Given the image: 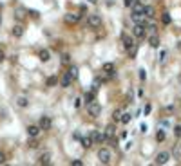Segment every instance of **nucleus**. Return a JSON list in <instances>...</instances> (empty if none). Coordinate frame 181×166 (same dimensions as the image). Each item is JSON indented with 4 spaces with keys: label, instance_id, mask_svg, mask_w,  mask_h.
<instances>
[{
    "label": "nucleus",
    "instance_id": "obj_1",
    "mask_svg": "<svg viewBox=\"0 0 181 166\" xmlns=\"http://www.w3.org/2000/svg\"><path fill=\"white\" fill-rule=\"evenodd\" d=\"M98 159H100L102 164H109L110 159H112L110 150H109V148H100V150H98Z\"/></svg>",
    "mask_w": 181,
    "mask_h": 166
},
{
    "label": "nucleus",
    "instance_id": "obj_2",
    "mask_svg": "<svg viewBox=\"0 0 181 166\" xmlns=\"http://www.w3.org/2000/svg\"><path fill=\"white\" fill-rule=\"evenodd\" d=\"M132 34L136 36V38H143L145 34H147V27H145V23L143 22H138L136 26L132 27Z\"/></svg>",
    "mask_w": 181,
    "mask_h": 166
},
{
    "label": "nucleus",
    "instance_id": "obj_3",
    "mask_svg": "<svg viewBox=\"0 0 181 166\" xmlns=\"http://www.w3.org/2000/svg\"><path fill=\"white\" fill-rule=\"evenodd\" d=\"M100 23H102V18H100L98 15H89V18H87V26H89L90 29L100 27Z\"/></svg>",
    "mask_w": 181,
    "mask_h": 166
},
{
    "label": "nucleus",
    "instance_id": "obj_4",
    "mask_svg": "<svg viewBox=\"0 0 181 166\" xmlns=\"http://www.w3.org/2000/svg\"><path fill=\"white\" fill-rule=\"evenodd\" d=\"M38 127H40V130H49V128L53 127L51 117H49V116H42L40 121H38Z\"/></svg>",
    "mask_w": 181,
    "mask_h": 166
},
{
    "label": "nucleus",
    "instance_id": "obj_5",
    "mask_svg": "<svg viewBox=\"0 0 181 166\" xmlns=\"http://www.w3.org/2000/svg\"><path fill=\"white\" fill-rule=\"evenodd\" d=\"M168 159H170V154H168V152H160V154L156 155L154 162H156V164H167Z\"/></svg>",
    "mask_w": 181,
    "mask_h": 166
},
{
    "label": "nucleus",
    "instance_id": "obj_6",
    "mask_svg": "<svg viewBox=\"0 0 181 166\" xmlns=\"http://www.w3.org/2000/svg\"><path fill=\"white\" fill-rule=\"evenodd\" d=\"M87 112H89V116L96 117V116H100V112H102V107H100L98 103H89V107H87Z\"/></svg>",
    "mask_w": 181,
    "mask_h": 166
},
{
    "label": "nucleus",
    "instance_id": "obj_7",
    "mask_svg": "<svg viewBox=\"0 0 181 166\" xmlns=\"http://www.w3.org/2000/svg\"><path fill=\"white\" fill-rule=\"evenodd\" d=\"M73 74L71 72H65L63 76H62V80H60V87H63V88H67V87H69L71 83H73Z\"/></svg>",
    "mask_w": 181,
    "mask_h": 166
},
{
    "label": "nucleus",
    "instance_id": "obj_8",
    "mask_svg": "<svg viewBox=\"0 0 181 166\" xmlns=\"http://www.w3.org/2000/svg\"><path fill=\"white\" fill-rule=\"evenodd\" d=\"M121 43H123V47H125V51H129L130 47L134 45V40H132V36H129V34H123V36H121Z\"/></svg>",
    "mask_w": 181,
    "mask_h": 166
},
{
    "label": "nucleus",
    "instance_id": "obj_9",
    "mask_svg": "<svg viewBox=\"0 0 181 166\" xmlns=\"http://www.w3.org/2000/svg\"><path fill=\"white\" fill-rule=\"evenodd\" d=\"M49 162H51V154L49 152H45L38 157V164H49Z\"/></svg>",
    "mask_w": 181,
    "mask_h": 166
},
{
    "label": "nucleus",
    "instance_id": "obj_10",
    "mask_svg": "<svg viewBox=\"0 0 181 166\" xmlns=\"http://www.w3.org/2000/svg\"><path fill=\"white\" fill-rule=\"evenodd\" d=\"M38 58H40L42 61H49V58H51V53H49L47 49H42V51L38 53Z\"/></svg>",
    "mask_w": 181,
    "mask_h": 166
},
{
    "label": "nucleus",
    "instance_id": "obj_11",
    "mask_svg": "<svg viewBox=\"0 0 181 166\" xmlns=\"http://www.w3.org/2000/svg\"><path fill=\"white\" fill-rule=\"evenodd\" d=\"M27 134H29L31 137H36V135L40 134V127H36V125H31V127H27Z\"/></svg>",
    "mask_w": 181,
    "mask_h": 166
},
{
    "label": "nucleus",
    "instance_id": "obj_12",
    "mask_svg": "<svg viewBox=\"0 0 181 166\" xmlns=\"http://www.w3.org/2000/svg\"><path fill=\"white\" fill-rule=\"evenodd\" d=\"M103 70H105L107 76H114V65H112V63H105L103 65Z\"/></svg>",
    "mask_w": 181,
    "mask_h": 166
},
{
    "label": "nucleus",
    "instance_id": "obj_13",
    "mask_svg": "<svg viewBox=\"0 0 181 166\" xmlns=\"http://www.w3.org/2000/svg\"><path fill=\"white\" fill-rule=\"evenodd\" d=\"M172 155H174L176 159H181V143H177V145H174V150H172Z\"/></svg>",
    "mask_w": 181,
    "mask_h": 166
},
{
    "label": "nucleus",
    "instance_id": "obj_14",
    "mask_svg": "<svg viewBox=\"0 0 181 166\" xmlns=\"http://www.w3.org/2000/svg\"><path fill=\"white\" fill-rule=\"evenodd\" d=\"M82 146L83 148H90L93 146V137H82Z\"/></svg>",
    "mask_w": 181,
    "mask_h": 166
},
{
    "label": "nucleus",
    "instance_id": "obj_15",
    "mask_svg": "<svg viewBox=\"0 0 181 166\" xmlns=\"http://www.w3.org/2000/svg\"><path fill=\"white\" fill-rule=\"evenodd\" d=\"M78 20H80V16L73 15V13H69V15H65V22H69V23H76Z\"/></svg>",
    "mask_w": 181,
    "mask_h": 166
},
{
    "label": "nucleus",
    "instance_id": "obj_16",
    "mask_svg": "<svg viewBox=\"0 0 181 166\" xmlns=\"http://www.w3.org/2000/svg\"><path fill=\"white\" fill-rule=\"evenodd\" d=\"M22 34H24V27H22V26H15V27H13V36L20 38Z\"/></svg>",
    "mask_w": 181,
    "mask_h": 166
},
{
    "label": "nucleus",
    "instance_id": "obj_17",
    "mask_svg": "<svg viewBox=\"0 0 181 166\" xmlns=\"http://www.w3.org/2000/svg\"><path fill=\"white\" fill-rule=\"evenodd\" d=\"M143 16H147V18H152V16H154V7H150V6H145V9H143Z\"/></svg>",
    "mask_w": 181,
    "mask_h": 166
},
{
    "label": "nucleus",
    "instance_id": "obj_18",
    "mask_svg": "<svg viewBox=\"0 0 181 166\" xmlns=\"http://www.w3.org/2000/svg\"><path fill=\"white\" fill-rule=\"evenodd\" d=\"M143 9H145V6H141V4H134L132 13H136V15H143Z\"/></svg>",
    "mask_w": 181,
    "mask_h": 166
},
{
    "label": "nucleus",
    "instance_id": "obj_19",
    "mask_svg": "<svg viewBox=\"0 0 181 166\" xmlns=\"http://www.w3.org/2000/svg\"><path fill=\"white\" fill-rule=\"evenodd\" d=\"M16 103H18V107H27V105H29L27 98H22V96H20L18 99H16Z\"/></svg>",
    "mask_w": 181,
    "mask_h": 166
},
{
    "label": "nucleus",
    "instance_id": "obj_20",
    "mask_svg": "<svg viewBox=\"0 0 181 166\" xmlns=\"http://www.w3.org/2000/svg\"><path fill=\"white\" fill-rule=\"evenodd\" d=\"M136 51H138V43H134L127 53H129V56H130V58H134V56H136Z\"/></svg>",
    "mask_w": 181,
    "mask_h": 166
},
{
    "label": "nucleus",
    "instance_id": "obj_21",
    "mask_svg": "<svg viewBox=\"0 0 181 166\" xmlns=\"http://www.w3.org/2000/svg\"><path fill=\"white\" fill-rule=\"evenodd\" d=\"M90 137H93V141H103V139H105L100 132H93V135H90Z\"/></svg>",
    "mask_w": 181,
    "mask_h": 166
},
{
    "label": "nucleus",
    "instance_id": "obj_22",
    "mask_svg": "<svg viewBox=\"0 0 181 166\" xmlns=\"http://www.w3.org/2000/svg\"><path fill=\"white\" fill-rule=\"evenodd\" d=\"M110 135H114V127L112 125H109L107 130H105V137H110Z\"/></svg>",
    "mask_w": 181,
    "mask_h": 166
},
{
    "label": "nucleus",
    "instance_id": "obj_23",
    "mask_svg": "<svg viewBox=\"0 0 181 166\" xmlns=\"http://www.w3.org/2000/svg\"><path fill=\"white\" fill-rule=\"evenodd\" d=\"M150 45L157 47V45H160V38H157V36H150Z\"/></svg>",
    "mask_w": 181,
    "mask_h": 166
},
{
    "label": "nucleus",
    "instance_id": "obj_24",
    "mask_svg": "<svg viewBox=\"0 0 181 166\" xmlns=\"http://www.w3.org/2000/svg\"><path fill=\"white\" fill-rule=\"evenodd\" d=\"M121 114H123L121 110H116L114 114H112V117H114V121H121Z\"/></svg>",
    "mask_w": 181,
    "mask_h": 166
},
{
    "label": "nucleus",
    "instance_id": "obj_25",
    "mask_svg": "<svg viewBox=\"0 0 181 166\" xmlns=\"http://www.w3.org/2000/svg\"><path fill=\"white\" fill-rule=\"evenodd\" d=\"M56 81H58V80H56L54 76H51V78L47 80V87H53V85H56Z\"/></svg>",
    "mask_w": 181,
    "mask_h": 166
},
{
    "label": "nucleus",
    "instance_id": "obj_26",
    "mask_svg": "<svg viewBox=\"0 0 181 166\" xmlns=\"http://www.w3.org/2000/svg\"><path fill=\"white\" fill-rule=\"evenodd\" d=\"M156 137H157V141H160V143H161V141H165V132H161V130H160V132H157V135H156Z\"/></svg>",
    "mask_w": 181,
    "mask_h": 166
},
{
    "label": "nucleus",
    "instance_id": "obj_27",
    "mask_svg": "<svg viewBox=\"0 0 181 166\" xmlns=\"http://www.w3.org/2000/svg\"><path fill=\"white\" fill-rule=\"evenodd\" d=\"M69 72L73 74V78H78V67H71V70Z\"/></svg>",
    "mask_w": 181,
    "mask_h": 166
},
{
    "label": "nucleus",
    "instance_id": "obj_28",
    "mask_svg": "<svg viewBox=\"0 0 181 166\" xmlns=\"http://www.w3.org/2000/svg\"><path fill=\"white\" fill-rule=\"evenodd\" d=\"M130 121V116L129 114H121V123H129Z\"/></svg>",
    "mask_w": 181,
    "mask_h": 166
},
{
    "label": "nucleus",
    "instance_id": "obj_29",
    "mask_svg": "<svg viewBox=\"0 0 181 166\" xmlns=\"http://www.w3.org/2000/svg\"><path fill=\"white\" fill-rule=\"evenodd\" d=\"M163 23H170V15H168V13L163 15Z\"/></svg>",
    "mask_w": 181,
    "mask_h": 166
},
{
    "label": "nucleus",
    "instance_id": "obj_30",
    "mask_svg": "<svg viewBox=\"0 0 181 166\" xmlns=\"http://www.w3.org/2000/svg\"><path fill=\"white\" fill-rule=\"evenodd\" d=\"M69 61H71L69 54H63V56H62V63H69Z\"/></svg>",
    "mask_w": 181,
    "mask_h": 166
},
{
    "label": "nucleus",
    "instance_id": "obj_31",
    "mask_svg": "<svg viewBox=\"0 0 181 166\" xmlns=\"http://www.w3.org/2000/svg\"><path fill=\"white\" fill-rule=\"evenodd\" d=\"M85 98H87V103H93V99H94V96H93V94H90V92L87 94V96H85Z\"/></svg>",
    "mask_w": 181,
    "mask_h": 166
},
{
    "label": "nucleus",
    "instance_id": "obj_32",
    "mask_svg": "<svg viewBox=\"0 0 181 166\" xmlns=\"http://www.w3.org/2000/svg\"><path fill=\"white\" fill-rule=\"evenodd\" d=\"M174 132H176V135H177V137H181V125H177Z\"/></svg>",
    "mask_w": 181,
    "mask_h": 166
},
{
    "label": "nucleus",
    "instance_id": "obj_33",
    "mask_svg": "<svg viewBox=\"0 0 181 166\" xmlns=\"http://www.w3.org/2000/svg\"><path fill=\"white\" fill-rule=\"evenodd\" d=\"M4 162H6V154L0 152V164H4Z\"/></svg>",
    "mask_w": 181,
    "mask_h": 166
},
{
    "label": "nucleus",
    "instance_id": "obj_34",
    "mask_svg": "<svg viewBox=\"0 0 181 166\" xmlns=\"http://www.w3.org/2000/svg\"><path fill=\"white\" fill-rule=\"evenodd\" d=\"M71 164H73V166H82V164H83V162H82V161H73V162H71Z\"/></svg>",
    "mask_w": 181,
    "mask_h": 166
},
{
    "label": "nucleus",
    "instance_id": "obj_35",
    "mask_svg": "<svg viewBox=\"0 0 181 166\" xmlns=\"http://www.w3.org/2000/svg\"><path fill=\"white\" fill-rule=\"evenodd\" d=\"M123 4H125L127 7H130V6H132V0H123Z\"/></svg>",
    "mask_w": 181,
    "mask_h": 166
},
{
    "label": "nucleus",
    "instance_id": "obj_36",
    "mask_svg": "<svg viewBox=\"0 0 181 166\" xmlns=\"http://www.w3.org/2000/svg\"><path fill=\"white\" fill-rule=\"evenodd\" d=\"M29 146H31V148H36V146H38V143H36V141H31Z\"/></svg>",
    "mask_w": 181,
    "mask_h": 166
},
{
    "label": "nucleus",
    "instance_id": "obj_37",
    "mask_svg": "<svg viewBox=\"0 0 181 166\" xmlns=\"http://www.w3.org/2000/svg\"><path fill=\"white\" fill-rule=\"evenodd\" d=\"M4 58H6V54H4V51L0 49V61H4Z\"/></svg>",
    "mask_w": 181,
    "mask_h": 166
},
{
    "label": "nucleus",
    "instance_id": "obj_38",
    "mask_svg": "<svg viewBox=\"0 0 181 166\" xmlns=\"http://www.w3.org/2000/svg\"><path fill=\"white\" fill-rule=\"evenodd\" d=\"M165 58H167V51H163V53H161V63L165 61Z\"/></svg>",
    "mask_w": 181,
    "mask_h": 166
},
{
    "label": "nucleus",
    "instance_id": "obj_39",
    "mask_svg": "<svg viewBox=\"0 0 181 166\" xmlns=\"http://www.w3.org/2000/svg\"><path fill=\"white\" fill-rule=\"evenodd\" d=\"M89 2H90V4H96V2H98V0H89Z\"/></svg>",
    "mask_w": 181,
    "mask_h": 166
},
{
    "label": "nucleus",
    "instance_id": "obj_40",
    "mask_svg": "<svg viewBox=\"0 0 181 166\" xmlns=\"http://www.w3.org/2000/svg\"><path fill=\"white\" fill-rule=\"evenodd\" d=\"M0 23H2V16H0Z\"/></svg>",
    "mask_w": 181,
    "mask_h": 166
}]
</instances>
